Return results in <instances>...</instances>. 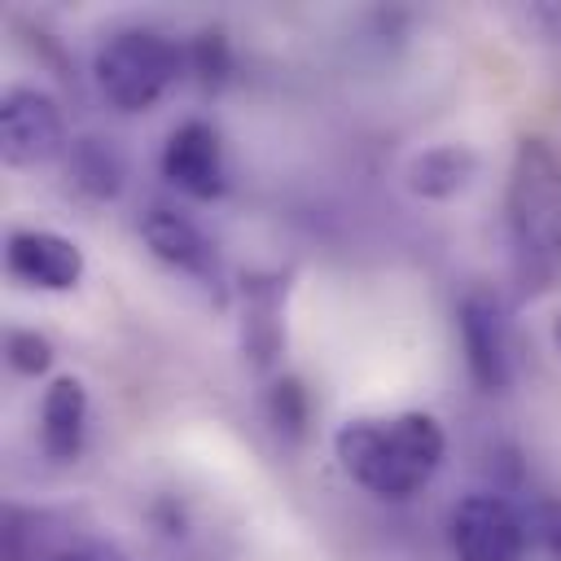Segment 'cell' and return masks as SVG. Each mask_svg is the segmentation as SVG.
<instances>
[{
  "label": "cell",
  "mask_w": 561,
  "mask_h": 561,
  "mask_svg": "<svg viewBox=\"0 0 561 561\" xmlns=\"http://www.w3.org/2000/svg\"><path fill=\"white\" fill-rule=\"evenodd\" d=\"M333 451L346 478L359 482L364 491L381 500H408L443 465L447 438L430 412H399V416L346 421L333 438Z\"/></svg>",
  "instance_id": "cell-1"
},
{
  "label": "cell",
  "mask_w": 561,
  "mask_h": 561,
  "mask_svg": "<svg viewBox=\"0 0 561 561\" xmlns=\"http://www.w3.org/2000/svg\"><path fill=\"white\" fill-rule=\"evenodd\" d=\"M508 237L526 280H552L561 267V158L543 136H522L504 193Z\"/></svg>",
  "instance_id": "cell-2"
},
{
  "label": "cell",
  "mask_w": 561,
  "mask_h": 561,
  "mask_svg": "<svg viewBox=\"0 0 561 561\" xmlns=\"http://www.w3.org/2000/svg\"><path fill=\"white\" fill-rule=\"evenodd\" d=\"M180 44L153 26L114 31L92 61L96 88L114 110H149L175 79H180Z\"/></svg>",
  "instance_id": "cell-3"
},
{
  "label": "cell",
  "mask_w": 561,
  "mask_h": 561,
  "mask_svg": "<svg viewBox=\"0 0 561 561\" xmlns=\"http://www.w3.org/2000/svg\"><path fill=\"white\" fill-rule=\"evenodd\" d=\"M526 517L495 491L465 495L451 508V552L456 561H517L526 552Z\"/></svg>",
  "instance_id": "cell-4"
},
{
  "label": "cell",
  "mask_w": 561,
  "mask_h": 561,
  "mask_svg": "<svg viewBox=\"0 0 561 561\" xmlns=\"http://www.w3.org/2000/svg\"><path fill=\"white\" fill-rule=\"evenodd\" d=\"M66 140L61 105L39 88H9L0 101V153L9 167H39L53 162Z\"/></svg>",
  "instance_id": "cell-5"
},
{
  "label": "cell",
  "mask_w": 561,
  "mask_h": 561,
  "mask_svg": "<svg viewBox=\"0 0 561 561\" xmlns=\"http://www.w3.org/2000/svg\"><path fill=\"white\" fill-rule=\"evenodd\" d=\"M456 324H460L469 377L491 394L504 390L513 381V337H508L504 307L486 289H469L456 307Z\"/></svg>",
  "instance_id": "cell-6"
},
{
  "label": "cell",
  "mask_w": 561,
  "mask_h": 561,
  "mask_svg": "<svg viewBox=\"0 0 561 561\" xmlns=\"http://www.w3.org/2000/svg\"><path fill=\"white\" fill-rule=\"evenodd\" d=\"M162 175L197 202L219 197L224 193V149H219L215 127L202 118L180 123L162 145Z\"/></svg>",
  "instance_id": "cell-7"
},
{
  "label": "cell",
  "mask_w": 561,
  "mask_h": 561,
  "mask_svg": "<svg viewBox=\"0 0 561 561\" xmlns=\"http://www.w3.org/2000/svg\"><path fill=\"white\" fill-rule=\"evenodd\" d=\"M4 263L18 280L35 289H75L83 276V254L70 237L48 232V228H18L4 241Z\"/></svg>",
  "instance_id": "cell-8"
},
{
  "label": "cell",
  "mask_w": 561,
  "mask_h": 561,
  "mask_svg": "<svg viewBox=\"0 0 561 561\" xmlns=\"http://www.w3.org/2000/svg\"><path fill=\"white\" fill-rule=\"evenodd\" d=\"M140 237L162 263H171V267H180L188 276H202V280L215 276V245L206 241V232L193 219H184V215H175L167 206H153L140 219Z\"/></svg>",
  "instance_id": "cell-9"
},
{
  "label": "cell",
  "mask_w": 561,
  "mask_h": 561,
  "mask_svg": "<svg viewBox=\"0 0 561 561\" xmlns=\"http://www.w3.org/2000/svg\"><path fill=\"white\" fill-rule=\"evenodd\" d=\"M88 434V390L79 377H53L39 403V447L48 460H75Z\"/></svg>",
  "instance_id": "cell-10"
},
{
  "label": "cell",
  "mask_w": 561,
  "mask_h": 561,
  "mask_svg": "<svg viewBox=\"0 0 561 561\" xmlns=\"http://www.w3.org/2000/svg\"><path fill=\"white\" fill-rule=\"evenodd\" d=\"M245 355L267 368L285 346V280L280 276H250L245 280V320H241Z\"/></svg>",
  "instance_id": "cell-11"
},
{
  "label": "cell",
  "mask_w": 561,
  "mask_h": 561,
  "mask_svg": "<svg viewBox=\"0 0 561 561\" xmlns=\"http://www.w3.org/2000/svg\"><path fill=\"white\" fill-rule=\"evenodd\" d=\"M83 535L70 517L53 508H9L4 513V561H53Z\"/></svg>",
  "instance_id": "cell-12"
},
{
  "label": "cell",
  "mask_w": 561,
  "mask_h": 561,
  "mask_svg": "<svg viewBox=\"0 0 561 561\" xmlns=\"http://www.w3.org/2000/svg\"><path fill=\"white\" fill-rule=\"evenodd\" d=\"M473 175H478V153L469 145H430L403 171L408 188L425 202H447V197L465 193L473 184Z\"/></svg>",
  "instance_id": "cell-13"
},
{
  "label": "cell",
  "mask_w": 561,
  "mask_h": 561,
  "mask_svg": "<svg viewBox=\"0 0 561 561\" xmlns=\"http://www.w3.org/2000/svg\"><path fill=\"white\" fill-rule=\"evenodd\" d=\"M66 162H70V180L79 193L105 202V197H118L123 180H127V162L123 153L101 140V136H75L70 149H66Z\"/></svg>",
  "instance_id": "cell-14"
},
{
  "label": "cell",
  "mask_w": 561,
  "mask_h": 561,
  "mask_svg": "<svg viewBox=\"0 0 561 561\" xmlns=\"http://www.w3.org/2000/svg\"><path fill=\"white\" fill-rule=\"evenodd\" d=\"M267 416H272V425H276L280 434L302 438V430H307V390H302L298 377H280V381L272 386V394H267Z\"/></svg>",
  "instance_id": "cell-15"
},
{
  "label": "cell",
  "mask_w": 561,
  "mask_h": 561,
  "mask_svg": "<svg viewBox=\"0 0 561 561\" xmlns=\"http://www.w3.org/2000/svg\"><path fill=\"white\" fill-rule=\"evenodd\" d=\"M4 359L13 364V373L39 377V373L53 364V342L39 337L35 329H9V333H4Z\"/></svg>",
  "instance_id": "cell-16"
},
{
  "label": "cell",
  "mask_w": 561,
  "mask_h": 561,
  "mask_svg": "<svg viewBox=\"0 0 561 561\" xmlns=\"http://www.w3.org/2000/svg\"><path fill=\"white\" fill-rule=\"evenodd\" d=\"M188 57H193V70H197V79H202L206 88H210V83H224V75L232 70V53H228L224 31H202V35L193 39Z\"/></svg>",
  "instance_id": "cell-17"
},
{
  "label": "cell",
  "mask_w": 561,
  "mask_h": 561,
  "mask_svg": "<svg viewBox=\"0 0 561 561\" xmlns=\"http://www.w3.org/2000/svg\"><path fill=\"white\" fill-rule=\"evenodd\" d=\"M526 526H530V535L543 543V552H548L552 561H561V500H539V504L530 508Z\"/></svg>",
  "instance_id": "cell-18"
},
{
  "label": "cell",
  "mask_w": 561,
  "mask_h": 561,
  "mask_svg": "<svg viewBox=\"0 0 561 561\" xmlns=\"http://www.w3.org/2000/svg\"><path fill=\"white\" fill-rule=\"evenodd\" d=\"M53 561H118V557H114L105 543H96V539L83 535L79 543H70V548H66L61 557H53Z\"/></svg>",
  "instance_id": "cell-19"
},
{
  "label": "cell",
  "mask_w": 561,
  "mask_h": 561,
  "mask_svg": "<svg viewBox=\"0 0 561 561\" xmlns=\"http://www.w3.org/2000/svg\"><path fill=\"white\" fill-rule=\"evenodd\" d=\"M543 18H548V22H557V31H561V9H543Z\"/></svg>",
  "instance_id": "cell-20"
},
{
  "label": "cell",
  "mask_w": 561,
  "mask_h": 561,
  "mask_svg": "<svg viewBox=\"0 0 561 561\" xmlns=\"http://www.w3.org/2000/svg\"><path fill=\"white\" fill-rule=\"evenodd\" d=\"M552 337H557V351H561V316H557V329H552Z\"/></svg>",
  "instance_id": "cell-21"
}]
</instances>
